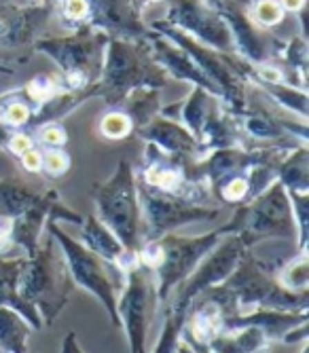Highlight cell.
<instances>
[{
	"instance_id": "1",
	"label": "cell",
	"mask_w": 309,
	"mask_h": 353,
	"mask_svg": "<svg viewBox=\"0 0 309 353\" xmlns=\"http://www.w3.org/2000/svg\"><path fill=\"white\" fill-rule=\"evenodd\" d=\"M203 296L219 303L225 311V317L250 313L257 309L309 311V294L288 292L275 279V271L257 261L250 250L241 256L235 271L221 285L206 290Z\"/></svg>"
},
{
	"instance_id": "2",
	"label": "cell",
	"mask_w": 309,
	"mask_h": 353,
	"mask_svg": "<svg viewBox=\"0 0 309 353\" xmlns=\"http://www.w3.org/2000/svg\"><path fill=\"white\" fill-rule=\"evenodd\" d=\"M170 81L166 70L154 61L148 39H110L104 51L102 74L96 83V98L117 108L134 89H163Z\"/></svg>"
},
{
	"instance_id": "3",
	"label": "cell",
	"mask_w": 309,
	"mask_h": 353,
	"mask_svg": "<svg viewBox=\"0 0 309 353\" xmlns=\"http://www.w3.org/2000/svg\"><path fill=\"white\" fill-rule=\"evenodd\" d=\"M74 288L64 254L45 231L37 252L28 259L21 273L19 294L41 313L43 326H51L70 303Z\"/></svg>"
},
{
	"instance_id": "4",
	"label": "cell",
	"mask_w": 309,
	"mask_h": 353,
	"mask_svg": "<svg viewBox=\"0 0 309 353\" xmlns=\"http://www.w3.org/2000/svg\"><path fill=\"white\" fill-rule=\"evenodd\" d=\"M110 37L104 32L81 26L66 37H49L34 43V51L45 53L59 68L57 79L64 91H85L94 87L102 74L104 51Z\"/></svg>"
},
{
	"instance_id": "5",
	"label": "cell",
	"mask_w": 309,
	"mask_h": 353,
	"mask_svg": "<svg viewBox=\"0 0 309 353\" xmlns=\"http://www.w3.org/2000/svg\"><path fill=\"white\" fill-rule=\"evenodd\" d=\"M96 216L114 233L128 252L138 254L142 245V210L136 188V170L121 159L112 176L91 186Z\"/></svg>"
},
{
	"instance_id": "6",
	"label": "cell",
	"mask_w": 309,
	"mask_h": 353,
	"mask_svg": "<svg viewBox=\"0 0 309 353\" xmlns=\"http://www.w3.org/2000/svg\"><path fill=\"white\" fill-rule=\"evenodd\" d=\"M150 30L157 32V34L166 37L172 41L176 47H180L187 53L195 63L197 68L210 79V83L219 91L221 104L227 112L239 114L248 100H246V83L241 74V57L235 53H223L216 51L193 37H189L187 32L178 30L176 26L168 23L166 19H154L150 23Z\"/></svg>"
},
{
	"instance_id": "7",
	"label": "cell",
	"mask_w": 309,
	"mask_h": 353,
	"mask_svg": "<svg viewBox=\"0 0 309 353\" xmlns=\"http://www.w3.org/2000/svg\"><path fill=\"white\" fill-rule=\"evenodd\" d=\"M225 231L229 235H239L248 248L265 239L295 241L297 227L286 188L275 180L252 201L235 205L231 220L225 224Z\"/></svg>"
},
{
	"instance_id": "8",
	"label": "cell",
	"mask_w": 309,
	"mask_h": 353,
	"mask_svg": "<svg viewBox=\"0 0 309 353\" xmlns=\"http://www.w3.org/2000/svg\"><path fill=\"white\" fill-rule=\"evenodd\" d=\"M45 231L55 239L61 254H64L74 285L83 288L87 294L96 296L102 303V307L106 309L110 322L114 326H119V317H117V296H119L117 288L119 285L110 277V271H117V269L110 267L106 261H102L100 256L94 254L89 248H85L83 241L72 239L64 229L59 227V222H55L53 218L47 220Z\"/></svg>"
},
{
	"instance_id": "9",
	"label": "cell",
	"mask_w": 309,
	"mask_h": 353,
	"mask_svg": "<svg viewBox=\"0 0 309 353\" xmlns=\"http://www.w3.org/2000/svg\"><path fill=\"white\" fill-rule=\"evenodd\" d=\"M225 235V224L221 229H214L203 235L193 237H180L174 233H168L157 239L159 243V263L152 269L154 275V292H157V303L166 305L174 288H178L187 279L197 265L203 261V256L219 243Z\"/></svg>"
},
{
	"instance_id": "10",
	"label": "cell",
	"mask_w": 309,
	"mask_h": 353,
	"mask_svg": "<svg viewBox=\"0 0 309 353\" xmlns=\"http://www.w3.org/2000/svg\"><path fill=\"white\" fill-rule=\"evenodd\" d=\"M123 292L117 296L119 326L126 328L130 353H146L150 317L157 307L154 275L138 259L123 269Z\"/></svg>"
},
{
	"instance_id": "11",
	"label": "cell",
	"mask_w": 309,
	"mask_h": 353,
	"mask_svg": "<svg viewBox=\"0 0 309 353\" xmlns=\"http://www.w3.org/2000/svg\"><path fill=\"white\" fill-rule=\"evenodd\" d=\"M136 188L142 210V241L159 239L168 233H174L180 227H187L191 222L214 220L223 212L221 205H201L168 195V192L146 186L138 178Z\"/></svg>"
},
{
	"instance_id": "12",
	"label": "cell",
	"mask_w": 309,
	"mask_h": 353,
	"mask_svg": "<svg viewBox=\"0 0 309 353\" xmlns=\"http://www.w3.org/2000/svg\"><path fill=\"white\" fill-rule=\"evenodd\" d=\"M193 165L195 163L180 161L154 144L144 142L142 163L140 172H136V178L150 188L168 192V195L201 205H214L208 182L195 176Z\"/></svg>"
},
{
	"instance_id": "13",
	"label": "cell",
	"mask_w": 309,
	"mask_h": 353,
	"mask_svg": "<svg viewBox=\"0 0 309 353\" xmlns=\"http://www.w3.org/2000/svg\"><path fill=\"white\" fill-rule=\"evenodd\" d=\"M250 248L239 235H225L216 243L197 265V269L178 285V292L174 294V305L187 307L206 290L214 285H221L239 265L241 256Z\"/></svg>"
},
{
	"instance_id": "14",
	"label": "cell",
	"mask_w": 309,
	"mask_h": 353,
	"mask_svg": "<svg viewBox=\"0 0 309 353\" xmlns=\"http://www.w3.org/2000/svg\"><path fill=\"white\" fill-rule=\"evenodd\" d=\"M55 13L53 0H43L34 5H0V57L34 53V43L45 30L49 17ZM3 61V59H0Z\"/></svg>"
},
{
	"instance_id": "15",
	"label": "cell",
	"mask_w": 309,
	"mask_h": 353,
	"mask_svg": "<svg viewBox=\"0 0 309 353\" xmlns=\"http://www.w3.org/2000/svg\"><path fill=\"white\" fill-rule=\"evenodd\" d=\"M49 218H53L55 222L66 220V222L77 224V227L83 224V216L79 212L68 210L64 203H61L59 192L55 188H49V190L41 192L39 199L26 212H21L19 216L9 220V237H7L9 245L21 248L30 259L41 243V237L45 233V224Z\"/></svg>"
},
{
	"instance_id": "16",
	"label": "cell",
	"mask_w": 309,
	"mask_h": 353,
	"mask_svg": "<svg viewBox=\"0 0 309 353\" xmlns=\"http://www.w3.org/2000/svg\"><path fill=\"white\" fill-rule=\"evenodd\" d=\"M163 19L216 51L235 53L227 23L206 0H170Z\"/></svg>"
},
{
	"instance_id": "17",
	"label": "cell",
	"mask_w": 309,
	"mask_h": 353,
	"mask_svg": "<svg viewBox=\"0 0 309 353\" xmlns=\"http://www.w3.org/2000/svg\"><path fill=\"white\" fill-rule=\"evenodd\" d=\"M206 3L227 23L235 55L250 63L269 61L273 57V41L263 37L261 28L252 23L246 0H206Z\"/></svg>"
},
{
	"instance_id": "18",
	"label": "cell",
	"mask_w": 309,
	"mask_h": 353,
	"mask_svg": "<svg viewBox=\"0 0 309 353\" xmlns=\"http://www.w3.org/2000/svg\"><path fill=\"white\" fill-rule=\"evenodd\" d=\"M87 26L104 32L110 39L142 41L148 37V28L142 21V11H138L134 0H87Z\"/></svg>"
},
{
	"instance_id": "19",
	"label": "cell",
	"mask_w": 309,
	"mask_h": 353,
	"mask_svg": "<svg viewBox=\"0 0 309 353\" xmlns=\"http://www.w3.org/2000/svg\"><path fill=\"white\" fill-rule=\"evenodd\" d=\"M136 136L142 142H150L157 148H161L163 152L180 159V161L195 163L197 159L203 157L195 136L187 130V127L178 121L166 119L161 114H157L148 125H144L142 130H138Z\"/></svg>"
},
{
	"instance_id": "20",
	"label": "cell",
	"mask_w": 309,
	"mask_h": 353,
	"mask_svg": "<svg viewBox=\"0 0 309 353\" xmlns=\"http://www.w3.org/2000/svg\"><path fill=\"white\" fill-rule=\"evenodd\" d=\"M146 39H148L154 61H157L159 66L166 70V74L170 79H176V81H182V83H191L193 87H201V89L210 91L212 95L219 98V91H216V87L210 83V79L197 68V63L180 47H176L172 41L157 34V32H152L150 28H148V37Z\"/></svg>"
},
{
	"instance_id": "21",
	"label": "cell",
	"mask_w": 309,
	"mask_h": 353,
	"mask_svg": "<svg viewBox=\"0 0 309 353\" xmlns=\"http://www.w3.org/2000/svg\"><path fill=\"white\" fill-rule=\"evenodd\" d=\"M81 241L85 248H89L94 254H98L102 261H106L110 267L123 273L128 265H132L138 254H132L123 248V243L114 237V233L98 220L96 214L83 216L81 224Z\"/></svg>"
},
{
	"instance_id": "22",
	"label": "cell",
	"mask_w": 309,
	"mask_h": 353,
	"mask_svg": "<svg viewBox=\"0 0 309 353\" xmlns=\"http://www.w3.org/2000/svg\"><path fill=\"white\" fill-rule=\"evenodd\" d=\"M26 265H28V256H15V259L0 256V307L15 309L21 317H26V322L32 326V330H41L43 328L41 313L19 294V279Z\"/></svg>"
},
{
	"instance_id": "23",
	"label": "cell",
	"mask_w": 309,
	"mask_h": 353,
	"mask_svg": "<svg viewBox=\"0 0 309 353\" xmlns=\"http://www.w3.org/2000/svg\"><path fill=\"white\" fill-rule=\"evenodd\" d=\"M237 121V127L243 136V144H277V142H299L290 138L280 123V117L271 114L269 110L246 104V108L239 114H233ZM301 144V142H299Z\"/></svg>"
},
{
	"instance_id": "24",
	"label": "cell",
	"mask_w": 309,
	"mask_h": 353,
	"mask_svg": "<svg viewBox=\"0 0 309 353\" xmlns=\"http://www.w3.org/2000/svg\"><path fill=\"white\" fill-rule=\"evenodd\" d=\"M225 330V311L223 307L208 299L197 296L187 311V322L182 328V336L199 345H208L212 339H216Z\"/></svg>"
},
{
	"instance_id": "25",
	"label": "cell",
	"mask_w": 309,
	"mask_h": 353,
	"mask_svg": "<svg viewBox=\"0 0 309 353\" xmlns=\"http://www.w3.org/2000/svg\"><path fill=\"white\" fill-rule=\"evenodd\" d=\"M197 144H199L201 154H208L219 148H229V146H246L235 117L227 112L221 102L216 104V108L210 112L208 121L203 123L201 132L197 136Z\"/></svg>"
},
{
	"instance_id": "26",
	"label": "cell",
	"mask_w": 309,
	"mask_h": 353,
	"mask_svg": "<svg viewBox=\"0 0 309 353\" xmlns=\"http://www.w3.org/2000/svg\"><path fill=\"white\" fill-rule=\"evenodd\" d=\"M208 347L210 353H271L273 341L259 326H237L223 330Z\"/></svg>"
},
{
	"instance_id": "27",
	"label": "cell",
	"mask_w": 309,
	"mask_h": 353,
	"mask_svg": "<svg viewBox=\"0 0 309 353\" xmlns=\"http://www.w3.org/2000/svg\"><path fill=\"white\" fill-rule=\"evenodd\" d=\"M41 192L21 178H0V218L11 220L26 212L39 199Z\"/></svg>"
},
{
	"instance_id": "28",
	"label": "cell",
	"mask_w": 309,
	"mask_h": 353,
	"mask_svg": "<svg viewBox=\"0 0 309 353\" xmlns=\"http://www.w3.org/2000/svg\"><path fill=\"white\" fill-rule=\"evenodd\" d=\"M277 182L286 192H309V148L307 144L295 146L277 165Z\"/></svg>"
},
{
	"instance_id": "29",
	"label": "cell",
	"mask_w": 309,
	"mask_h": 353,
	"mask_svg": "<svg viewBox=\"0 0 309 353\" xmlns=\"http://www.w3.org/2000/svg\"><path fill=\"white\" fill-rule=\"evenodd\" d=\"M117 108H121L132 119L134 134H136L138 130H142L144 125H148L154 117L159 114V110H161L159 89H150V87L134 89L132 93L126 95V100H123Z\"/></svg>"
},
{
	"instance_id": "30",
	"label": "cell",
	"mask_w": 309,
	"mask_h": 353,
	"mask_svg": "<svg viewBox=\"0 0 309 353\" xmlns=\"http://www.w3.org/2000/svg\"><path fill=\"white\" fill-rule=\"evenodd\" d=\"M32 326L15 309L0 307V351L3 353H28V341Z\"/></svg>"
},
{
	"instance_id": "31",
	"label": "cell",
	"mask_w": 309,
	"mask_h": 353,
	"mask_svg": "<svg viewBox=\"0 0 309 353\" xmlns=\"http://www.w3.org/2000/svg\"><path fill=\"white\" fill-rule=\"evenodd\" d=\"M280 57L284 59L288 72H284L286 83L307 89V63H309V49H307V41L303 34L292 37L288 43H284L280 49H277Z\"/></svg>"
},
{
	"instance_id": "32",
	"label": "cell",
	"mask_w": 309,
	"mask_h": 353,
	"mask_svg": "<svg viewBox=\"0 0 309 353\" xmlns=\"http://www.w3.org/2000/svg\"><path fill=\"white\" fill-rule=\"evenodd\" d=\"M265 95H269L271 100H275L284 110L292 112L299 121H307V89L288 85V83H259L257 85Z\"/></svg>"
},
{
	"instance_id": "33",
	"label": "cell",
	"mask_w": 309,
	"mask_h": 353,
	"mask_svg": "<svg viewBox=\"0 0 309 353\" xmlns=\"http://www.w3.org/2000/svg\"><path fill=\"white\" fill-rule=\"evenodd\" d=\"M187 307H180V305H168L166 309V322L161 328V334L157 339L152 347V353H174L178 339L182 334L184 322H187Z\"/></svg>"
},
{
	"instance_id": "34",
	"label": "cell",
	"mask_w": 309,
	"mask_h": 353,
	"mask_svg": "<svg viewBox=\"0 0 309 353\" xmlns=\"http://www.w3.org/2000/svg\"><path fill=\"white\" fill-rule=\"evenodd\" d=\"M275 279L282 288L295 294H309V256L307 252H299L290 263H286L277 271Z\"/></svg>"
},
{
	"instance_id": "35",
	"label": "cell",
	"mask_w": 309,
	"mask_h": 353,
	"mask_svg": "<svg viewBox=\"0 0 309 353\" xmlns=\"http://www.w3.org/2000/svg\"><path fill=\"white\" fill-rule=\"evenodd\" d=\"M98 130L102 138L119 142V140H128L134 134V123L121 108H110L106 114H102Z\"/></svg>"
},
{
	"instance_id": "36",
	"label": "cell",
	"mask_w": 309,
	"mask_h": 353,
	"mask_svg": "<svg viewBox=\"0 0 309 353\" xmlns=\"http://www.w3.org/2000/svg\"><path fill=\"white\" fill-rule=\"evenodd\" d=\"M21 91H23V95L28 98V102L32 104V106H34V110H37L45 100H49V98H51L53 93L64 91V89H61V85H59L57 74L43 72V74L34 77L32 81H28V83L21 87Z\"/></svg>"
},
{
	"instance_id": "37",
	"label": "cell",
	"mask_w": 309,
	"mask_h": 353,
	"mask_svg": "<svg viewBox=\"0 0 309 353\" xmlns=\"http://www.w3.org/2000/svg\"><path fill=\"white\" fill-rule=\"evenodd\" d=\"M292 218L297 227V248L299 252H307L309 241V192H288Z\"/></svg>"
},
{
	"instance_id": "38",
	"label": "cell",
	"mask_w": 309,
	"mask_h": 353,
	"mask_svg": "<svg viewBox=\"0 0 309 353\" xmlns=\"http://www.w3.org/2000/svg\"><path fill=\"white\" fill-rule=\"evenodd\" d=\"M248 15L259 28H275L284 21V9L280 0H257L248 5Z\"/></svg>"
},
{
	"instance_id": "39",
	"label": "cell",
	"mask_w": 309,
	"mask_h": 353,
	"mask_svg": "<svg viewBox=\"0 0 309 353\" xmlns=\"http://www.w3.org/2000/svg\"><path fill=\"white\" fill-rule=\"evenodd\" d=\"M55 11H59V19L70 32L87 26L89 21V5L87 0H59L55 5Z\"/></svg>"
},
{
	"instance_id": "40",
	"label": "cell",
	"mask_w": 309,
	"mask_h": 353,
	"mask_svg": "<svg viewBox=\"0 0 309 353\" xmlns=\"http://www.w3.org/2000/svg\"><path fill=\"white\" fill-rule=\"evenodd\" d=\"M37 144L41 142V146L45 148H64L68 144V132L66 127L61 125V121H49L37 127Z\"/></svg>"
},
{
	"instance_id": "41",
	"label": "cell",
	"mask_w": 309,
	"mask_h": 353,
	"mask_svg": "<svg viewBox=\"0 0 309 353\" xmlns=\"http://www.w3.org/2000/svg\"><path fill=\"white\" fill-rule=\"evenodd\" d=\"M70 170V157L64 148H47L43 150V172L49 178H61Z\"/></svg>"
},
{
	"instance_id": "42",
	"label": "cell",
	"mask_w": 309,
	"mask_h": 353,
	"mask_svg": "<svg viewBox=\"0 0 309 353\" xmlns=\"http://www.w3.org/2000/svg\"><path fill=\"white\" fill-rule=\"evenodd\" d=\"M34 146H39L37 144V140H34V136L30 134V132H26V130H15L13 134H11V138H9V142H7V148L5 150H9L13 157H21L23 152H28L30 148H34Z\"/></svg>"
},
{
	"instance_id": "43",
	"label": "cell",
	"mask_w": 309,
	"mask_h": 353,
	"mask_svg": "<svg viewBox=\"0 0 309 353\" xmlns=\"http://www.w3.org/2000/svg\"><path fill=\"white\" fill-rule=\"evenodd\" d=\"M19 163L28 174H41L43 172V150L39 146L30 148L19 157Z\"/></svg>"
},
{
	"instance_id": "44",
	"label": "cell",
	"mask_w": 309,
	"mask_h": 353,
	"mask_svg": "<svg viewBox=\"0 0 309 353\" xmlns=\"http://www.w3.org/2000/svg\"><path fill=\"white\" fill-rule=\"evenodd\" d=\"M307 341V322L305 324H299L295 328H290L282 339L280 343L282 345H295V343H305Z\"/></svg>"
},
{
	"instance_id": "45",
	"label": "cell",
	"mask_w": 309,
	"mask_h": 353,
	"mask_svg": "<svg viewBox=\"0 0 309 353\" xmlns=\"http://www.w3.org/2000/svg\"><path fill=\"white\" fill-rule=\"evenodd\" d=\"M59 353H85L83 347L79 345V339H77V332H68L64 336V341H61V351Z\"/></svg>"
},
{
	"instance_id": "46",
	"label": "cell",
	"mask_w": 309,
	"mask_h": 353,
	"mask_svg": "<svg viewBox=\"0 0 309 353\" xmlns=\"http://www.w3.org/2000/svg\"><path fill=\"white\" fill-rule=\"evenodd\" d=\"M284 13H301L307 7V0H280Z\"/></svg>"
},
{
	"instance_id": "47",
	"label": "cell",
	"mask_w": 309,
	"mask_h": 353,
	"mask_svg": "<svg viewBox=\"0 0 309 353\" xmlns=\"http://www.w3.org/2000/svg\"><path fill=\"white\" fill-rule=\"evenodd\" d=\"M174 353H197V349L193 347V343L191 341H187L182 334H180V339H178V345H176V351Z\"/></svg>"
},
{
	"instance_id": "48",
	"label": "cell",
	"mask_w": 309,
	"mask_h": 353,
	"mask_svg": "<svg viewBox=\"0 0 309 353\" xmlns=\"http://www.w3.org/2000/svg\"><path fill=\"white\" fill-rule=\"evenodd\" d=\"M13 132H15V130H11V127H7L3 121H0V150H5V148H7V142H9V138H11Z\"/></svg>"
},
{
	"instance_id": "49",
	"label": "cell",
	"mask_w": 309,
	"mask_h": 353,
	"mask_svg": "<svg viewBox=\"0 0 309 353\" xmlns=\"http://www.w3.org/2000/svg\"><path fill=\"white\" fill-rule=\"evenodd\" d=\"M0 74H9V77H13V74H15V68L11 66V63L0 61Z\"/></svg>"
},
{
	"instance_id": "50",
	"label": "cell",
	"mask_w": 309,
	"mask_h": 353,
	"mask_svg": "<svg viewBox=\"0 0 309 353\" xmlns=\"http://www.w3.org/2000/svg\"><path fill=\"white\" fill-rule=\"evenodd\" d=\"M303 347H301V353H309V343L305 341V343H301Z\"/></svg>"
},
{
	"instance_id": "51",
	"label": "cell",
	"mask_w": 309,
	"mask_h": 353,
	"mask_svg": "<svg viewBox=\"0 0 309 353\" xmlns=\"http://www.w3.org/2000/svg\"><path fill=\"white\" fill-rule=\"evenodd\" d=\"M15 3H19V5H23V3H21V0H15Z\"/></svg>"
},
{
	"instance_id": "52",
	"label": "cell",
	"mask_w": 309,
	"mask_h": 353,
	"mask_svg": "<svg viewBox=\"0 0 309 353\" xmlns=\"http://www.w3.org/2000/svg\"><path fill=\"white\" fill-rule=\"evenodd\" d=\"M53 3H55V5H57V3H59V0H53Z\"/></svg>"
},
{
	"instance_id": "53",
	"label": "cell",
	"mask_w": 309,
	"mask_h": 353,
	"mask_svg": "<svg viewBox=\"0 0 309 353\" xmlns=\"http://www.w3.org/2000/svg\"><path fill=\"white\" fill-rule=\"evenodd\" d=\"M0 353H3V351H0Z\"/></svg>"
}]
</instances>
